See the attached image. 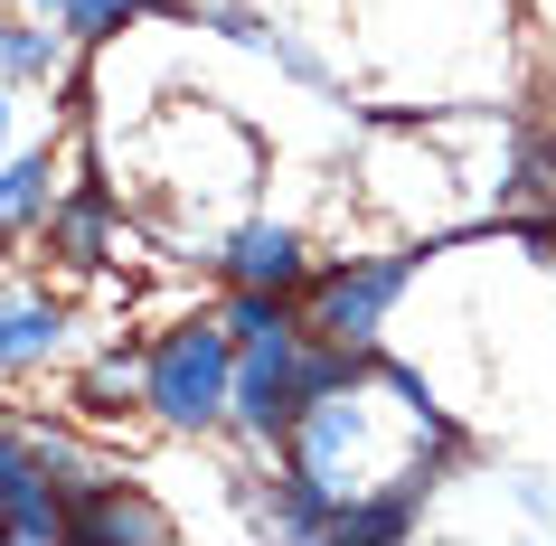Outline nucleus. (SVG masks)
<instances>
[{"instance_id":"9b49d317","label":"nucleus","mask_w":556,"mask_h":546,"mask_svg":"<svg viewBox=\"0 0 556 546\" xmlns=\"http://www.w3.org/2000/svg\"><path fill=\"white\" fill-rule=\"evenodd\" d=\"M227 330H236V348H255V340H274V330H293V320H283V302H274V292H245Z\"/></svg>"},{"instance_id":"f8f14e48","label":"nucleus","mask_w":556,"mask_h":546,"mask_svg":"<svg viewBox=\"0 0 556 546\" xmlns=\"http://www.w3.org/2000/svg\"><path fill=\"white\" fill-rule=\"evenodd\" d=\"M0 66H10V76H48V66H58V48H48L38 29H0Z\"/></svg>"},{"instance_id":"f03ea898","label":"nucleus","mask_w":556,"mask_h":546,"mask_svg":"<svg viewBox=\"0 0 556 546\" xmlns=\"http://www.w3.org/2000/svg\"><path fill=\"white\" fill-rule=\"evenodd\" d=\"M142 386H151V415H161V424H179V433L217 424V415L236 405V340H217V330H179V340L151 348Z\"/></svg>"},{"instance_id":"0eeeda50","label":"nucleus","mask_w":556,"mask_h":546,"mask_svg":"<svg viewBox=\"0 0 556 546\" xmlns=\"http://www.w3.org/2000/svg\"><path fill=\"white\" fill-rule=\"evenodd\" d=\"M66 320L48 312V302H0V368H29V358H48L58 348Z\"/></svg>"},{"instance_id":"f257e3e1","label":"nucleus","mask_w":556,"mask_h":546,"mask_svg":"<svg viewBox=\"0 0 556 546\" xmlns=\"http://www.w3.org/2000/svg\"><path fill=\"white\" fill-rule=\"evenodd\" d=\"M350 386V348L330 340V348H302L293 330H274V340L255 348H236V415L255 433H293L302 415L321 396H340Z\"/></svg>"},{"instance_id":"ddd939ff","label":"nucleus","mask_w":556,"mask_h":546,"mask_svg":"<svg viewBox=\"0 0 556 546\" xmlns=\"http://www.w3.org/2000/svg\"><path fill=\"white\" fill-rule=\"evenodd\" d=\"M38 10H48V20H76V0H38Z\"/></svg>"},{"instance_id":"39448f33","label":"nucleus","mask_w":556,"mask_h":546,"mask_svg":"<svg viewBox=\"0 0 556 546\" xmlns=\"http://www.w3.org/2000/svg\"><path fill=\"white\" fill-rule=\"evenodd\" d=\"M425 490H434V471H406L387 499H358V509H340V518H330V537H350V546H368V537H406L415 509H425Z\"/></svg>"},{"instance_id":"20e7f679","label":"nucleus","mask_w":556,"mask_h":546,"mask_svg":"<svg viewBox=\"0 0 556 546\" xmlns=\"http://www.w3.org/2000/svg\"><path fill=\"white\" fill-rule=\"evenodd\" d=\"M227 274H236L245 292H283V283H302V245H293V227H236Z\"/></svg>"},{"instance_id":"423d86ee","label":"nucleus","mask_w":556,"mask_h":546,"mask_svg":"<svg viewBox=\"0 0 556 546\" xmlns=\"http://www.w3.org/2000/svg\"><path fill=\"white\" fill-rule=\"evenodd\" d=\"M76 537H170V518L151 499H123V490H76Z\"/></svg>"},{"instance_id":"4468645a","label":"nucleus","mask_w":556,"mask_h":546,"mask_svg":"<svg viewBox=\"0 0 556 546\" xmlns=\"http://www.w3.org/2000/svg\"><path fill=\"white\" fill-rule=\"evenodd\" d=\"M0 142H10V104H0Z\"/></svg>"},{"instance_id":"9d476101","label":"nucleus","mask_w":556,"mask_h":546,"mask_svg":"<svg viewBox=\"0 0 556 546\" xmlns=\"http://www.w3.org/2000/svg\"><path fill=\"white\" fill-rule=\"evenodd\" d=\"M58 245H66L76 264H94V245H104V189H86V199L58 217Z\"/></svg>"},{"instance_id":"7ed1b4c3","label":"nucleus","mask_w":556,"mask_h":546,"mask_svg":"<svg viewBox=\"0 0 556 546\" xmlns=\"http://www.w3.org/2000/svg\"><path fill=\"white\" fill-rule=\"evenodd\" d=\"M406 274H415L406 255H378V264H358V274H340V283L321 292V340H340V348L378 340V320H387V302L406 292Z\"/></svg>"},{"instance_id":"6e6552de","label":"nucleus","mask_w":556,"mask_h":546,"mask_svg":"<svg viewBox=\"0 0 556 546\" xmlns=\"http://www.w3.org/2000/svg\"><path fill=\"white\" fill-rule=\"evenodd\" d=\"M330 481H321V461H293L283 471V499H274V528H293V537H312V528H330Z\"/></svg>"},{"instance_id":"1a4fd4ad","label":"nucleus","mask_w":556,"mask_h":546,"mask_svg":"<svg viewBox=\"0 0 556 546\" xmlns=\"http://www.w3.org/2000/svg\"><path fill=\"white\" fill-rule=\"evenodd\" d=\"M38 199H48V151H38V161H10V170H0V227H20V217H29Z\"/></svg>"}]
</instances>
